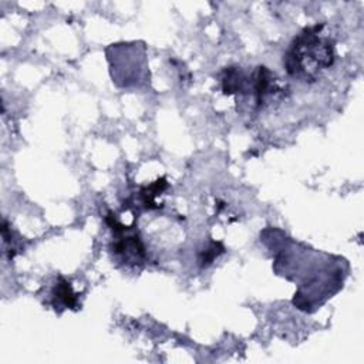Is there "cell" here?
<instances>
[{
	"mask_svg": "<svg viewBox=\"0 0 364 364\" xmlns=\"http://www.w3.org/2000/svg\"><path fill=\"white\" fill-rule=\"evenodd\" d=\"M324 23L303 28L290 43L283 58L289 75L314 81L320 71L334 63V41L321 36Z\"/></svg>",
	"mask_w": 364,
	"mask_h": 364,
	"instance_id": "obj_1",
	"label": "cell"
},
{
	"mask_svg": "<svg viewBox=\"0 0 364 364\" xmlns=\"http://www.w3.org/2000/svg\"><path fill=\"white\" fill-rule=\"evenodd\" d=\"M105 223L112 232V245L111 252L115 256H121L122 262H142L146 257L145 246L135 229V226L122 225L115 215L108 210L105 215Z\"/></svg>",
	"mask_w": 364,
	"mask_h": 364,
	"instance_id": "obj_2",
	"label": "cell"
},
{
	"mask_svg": "<svg viewBox=\"0 0 364 364\" xmlns=\"http://www.w3.org/2000/svg\"><path fill=\"white\" fill-rule=\"evenodd\" d=\"M168 182H166V178L162 176L159 179H156L155 182H152L151 185H146V186H142L139 189V196H141V200L144 203V206L146 209H159L162 208L164 205L162 203H158L156 198L159 195H162V192L168 188Z\"/></svg>",
	"mask_w": 364,
	"mask_h": 364,
	"instance_id": "obj_6",
	"label": "cell"
},
{
	"mask_svg": "<svg viewBox=\"0 0 364 364\" xmlns=\"http://www.w3.org/2000/svg\"><path fill=\"white\" fill-rule=\"evenodd\" d=\"M225 252H226V247H225V245L222 242L210 239L208 242V245L198 253V264H199V267L205 269V267L210 266L215 262V259H218Z\"/></svg>",
	"mask_w": 364,
	"mask_h": 364,
	"instance_id": "obj_7",
	"label": "cell"
},
{
	"mask_svg": "<svg viewBox=\"0 0 364 364\" xmlns=\"http://www.w3.org/2000/svg\"><path fill=\"white\" fill-rule=\"evenodd\" d=\"M282 91L277 85V78L267 67L259 65L252 75V94L257 107H262L267 97Z\"/></svg>",
	"mask_w": 364,
	"mask_h": 364,
	"instance_id": "obj_3",
	"label": "cell"
},
{
	"mask_svg": "<svg viewBox=\"0 0 364 364\" xmlns=\"http://www.w3.org/2000/svg\"><path fill=\"white\" fill-rule=\"evenodd\" d=\"M222 91L225 95L252 92V77H247L240 67H226L222 73Z\"/></svg>",
	"mask_w": 364,
	"mask_h": 364,
	"instance_id": "obj_4",
	"label": "cell"
},
{
	"mask_svg": "<svg viewBox=\"0 0 364 364\" xmlns=\"http://www.w3.org/2000/svg\"><path fill=\"white\" fill-rule=\"evenodd\" d=\"M51 303L55 310L77 309L78 306V296L74 293L71 283L63 276H58L55 284L53 286Z\"/></svg>",
	"mask_w": 364,
	"mask_h": 364,
	"instance_id": "obj_5",
	"label": "cell"
}]
</instances>
